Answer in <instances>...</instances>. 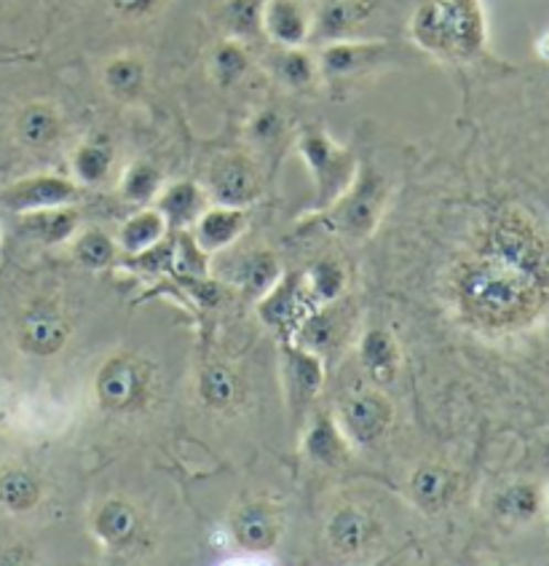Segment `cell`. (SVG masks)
<instances>
[{"label": "cell", "mask_w": 549, "mask_h": 566, "mask_svg": "<svg viewBox=\"0 0 549 566\" xmlns=\"http://www.w3.org/2000/svg\"><path fill=\"white\" fill-rule=\"evenodd\" d=\"M325 537L336 556L355 558L359 553L370 548L372 539L378 537V526L376 521H372L365 511H359V507H340V511L332 513V518L327 521Z\"/></svg>", "instance_id": "19"}, {"label": "cell", "mask_w": 549, "mask_h": 566, "mask_svg": "<svg viewBox=\"0 0 549 566\" xmlns=\"http://www.w3.org/2000/svg\"><path fill=\"white\" fill-rule=\"evenodd\" d=\"M300 449L308 462L325 470L346 468V462L351 457V443L346 440L344 430H340L338 419H332L330 413H319L308 424V430L303 432Z\"/></svg>", "instance_id": "17"}, {"label": "cell", "mask_w": 549, "mask_h": 566, "mask_svg": "<svg viewBox=\"0 0 549 566\" xmlns=\"http://www.w3.org/2000/svg\"><path fill=\"white\" fill-rule=\"evenodd\" d=\"M163 0H110L113 11L124 19H145L154 17L161 9Z\"/></svg>", "instance_id": "38"}, {"label": "cell", "mask_w": 549, "mask_h": 566, "mask_svg": "<svg viewBox=\"0 0 549 566\" xmlns=\"http://www.w3.org/2000/svg\"><path fill=\"white\" fill-rule=\"evenodd\" d=\"M118 253H122L118 242L110 234H105L103 229H86L73 242L75 263H81L86 272H105L116 263Z\"/></svg>", "instance_id": "31"}, {"label": "cell", "mask_w": 549, "mask_h": 566, "mask_svg": "<svg viewBox=\"0 0 549 566\" xmlns=\"http://www.w3.org/2000/svg\"><path fill=\"white\" fill-rule=\"evenodd\" d=\"M14 135L19 146L28 150H49L65 135V118L56 105L46 103V99H35L17 113Z\"/></svg>", "instance_id": "18"}, {"label": "cell", "mask_w": 549, "mask_h": 566, "mask_svg": "<svg viewBox=\"0 0 549 566\" xmlns=\"http://www.w3.org/2000/svg\"><path fill=\"white\" fill-rule=\"evenodd\" d=\"M306 287L319 306L332 304L346 287V269L340 266L336 258H321L308 272Z\"/></svg>", "instance_id": "34"}, {"label": "cell", "mask_w": 549, "mask_h": 566, "mask_svg": "<svg viewBox=\"0 0 549 566\" xmlns=\"http://www.w3.org/2000/svg\"><path fill=\"white\" fill-rule=\"evenodd\" d=\"M314 310H319V304L312 298L306 282L293 280V276H284V280L276 282V285L257 301V314H261V319L282 338L284 344L295 342L300 325L306 323L308 314Z\"/></svg>", "instance_id": "7"}, {"label": "cell", "mask_w": 549, "mask_h": 566, "mask_svg": "<svg viewBox=\"0 0 549 566\" xmlns=\"http://www.w3.org/2000/svg\"><path fill=\"white\" fill-rule=\"evenodd\" d=\"M207 193L218 205L247 210L263 193V180L257 165L247 154H223L210 167V188Z\"/></svg>", "instance_id": "10"}, {"label": "cell", "mask_w": 549, "mask_h": 566, "mask_svg": "<svg viewBox=\"0 0 549 566\" xmlns=\"http://www.w3.org/2000/svg\"><path fill=\"white\" fill-rule=\"evenodd\" d=\"M24 229L33 234L38 242L43 244H62L67 239L75 237L78 231L81 216L71 207H54V210H41V212H28L22 216Z\"/></svg>", "instance_id": "29"}, {"label": "cell", "mask_w": 549, "mask_h": 566, "mask_svg": "<svg viewBox=\"0 0 549 566\" xmlns=\"http://www.w3.org/2000/svg\"><path fill=\"white\" fill-rule=\"evenodd\" d=\"M410 35L440 60H469L485 49V14L479 0H424L410 19Z\"/></svg>", "instance_id": "2"}, {"label": "cell", "mask_w": 549, "mask_h": 566, "mask_svg": "<svg viewBox=\"0 0 549 566\" xmlns=\"http://www.w3.org/2000/svg\"><path fill=\"white\" fill-rule=\"evenodd\" d=\"M210 193L193 180H178V184L161 188L156 197V210L167 218V226L175 231L188 229L196 223V218L207 210Z\"/></svg>", "instance_id": "21"}, {"label": "cell", "mask_w": 549, "mask_h": 566, "mask_svg": "<svg viewBox=\"0 0 549 566\" xmlns=\"http://www.w3.org/2000/svg\"><path fill=\"white\" fill-rule=\"evenodd\" d=\"M274 73L287 90L308 92L321 78L317 56H312L303 46H279L274 56Z\"/></svg>", "instance_id": "28"}, {"label": "cell", "mask_w": 549, "mask_h": 566, "mask_svg": "<svg viewBox=\"0 0 549 566\" xmlns=\"http://www.w3.org/2000/svg\"><path fill=\"white\" fill-rule=\"evenodd\" d=\"M279 280V261L271 253H257L247 261V269H244V287H247V293L255 295V298H263Z\"/></svg>", "instance_id": "35"}, {"label": "cell", "mask_w": 549, "mask_h": 566, "mask_svg": "<svg viewBox=\"0 0 549 566\" xmlns=\"http://www.w3.org/2000/svg\"><path fill=\"white\" fill-rule=\"evenodd\" d=\"M394 60L389 43L381 41H330L319 54V73L327 81H355L362 78L381 65H389Z\"/></svg>", "instance_id": "9"}, {"label": "cell", "mask_w": 549, "mask_h": 566, "mask_svg": "<svg viewBox=\"0 0 549 566\" xmlns=\"http://www.w3.org/2000/svg\"><path fill=\"white\" fill-rule=\"evenodd\" d=\"M142 532V518L137 513V507L131 502L118 500H105L92 515V534L99 543V548L110 553H124L140 539Z\"/></svg>", "instance_id": "13"}, {"label": "cell", "mask_w": 549, "mask_h": 566, "mask_svg": "<svg viewBox=\"0 0 549 566\" xmlns=\"http://www.w3.org/2000/svg\"><path fill=\"white\" fill-rule=\"evenodd\" d=\"M391 421H394V408L381 392L351 395L338 411V424L346 440L359 449H378L389 436Z\"/></svg>", "instance_id": "6"}, {"label": "cell", "mask_w": 549, "mask_h": 566, "mask_svg": "<svg viewBox=\"0 0 549 566\" xmlns=\"http://www.w3.org/2000/svg\"><path fill=\"white\" fill-rule=\"evenodd\" d=\"M156 376L150 363L142 357L129 355H113L99 366L97 376H94V398L97 406L107 413L116 417H129V413L142 411L154 398Z\"/></svg>", "instance_id": "3"}, {"label": "cell", "mask_w": 549, "mask_h": 566, "mask_svg": "<svg viewBox=\"0 0 549 566\" xmlns=\"http://www.w3.org/2000/svg\"><path fill=\"white\" fill-rule=\"evenodd\" d=\"M167 231H169L167 218H163L156 207H142V210H137L135 216L126 218L122 231H118V239H116L118 250L135 258L145 253V250L156 248V244L163 242Z\"/></svg>", "instance_id": "24"}, {"label": "cell", "mask_w": 549, "mask_h": 566, "mask_svg": "<svg viewBox=\"0 0 549 566\" xmlns=\"http://www.w3.org/2000/svg\"><path fill=\"white\" fill-rule=\"evenodd\" d=\"M287 124L276 111H261L255 113V118L250 122V137L257 146H276L282 140Z\"/></svg>", "instance_id": "37"}, {"label": "cell", "mask_w": 549, "mask_h": 566, "mask_svg": "<svg viewBox=\"0 0 549 566\" xmlns=\"http://www.w3.org/2000/svg\"><path fill=\"white\" fill-rule=\"evenodd\" d=\"M250 216L242 207H229V205H214L207 207L193 223V239L207 255L220 253V250L231 248L239 237L247 231Z\"/></svg>", "instance_id": "16"}, {"label": "cell", "mask_w": 549, "mask_h": 566, "mask_svg": "<svg viewBox=\"0 0 549 566\" xmlns=\"http://www.w3.org/2000/svg\"><path fill=\"white\" fill-rule=\"evenodd\" d=\"M161 188H163V175L154 161L137 159L124 169L122 197L129 201V205H137V207L150 205V201H156V197H159Z\"/></svg>", "instance_id": "30"}, {"label": "cell", "mask_w": 549, "mask_h": 566, "mask_svg": "<svg viewBox=\"0 0 549 566\" xmlns=\"http://www.w3.org/2000/svg\"><path fill=\"white\" fill-rule=\"evenodd\" d=\"M233 543L247 553H268L284 537V513L268 500H252L231 515Z\"/></svg>", "instance_id": "11"}, {"label": "cell", "mask_w": 549, "mask_h": 566, "mask_svg": "<svg viewBox=\"0 0 549 566\" xmlns=\"http://www.w3.org/2000/svg\"><path fill=\"white\" fill-rule=\"evenodd\" d=\"M284 387H287L289 402L303 408L317 400L321 381H325V366L317 352L300 347V344H284Z\"/></svg>", "instance_id": "15"}, {"label": "cell", "mask_w": 549, "mask_h": 566, "mask_svg": "<svg viewBox=\"0 0 549 566\" xmlns=\"http://www.w3.org/2000/svg\"><path fill=\"white\" fill-rule=\"evenodd\" d=\"M461 312L485 331H509L528 323L549 295V250L522 212H504L488 250L461 269L456 282Z\"/></svg>", "instance_id": "1"}, {"label": "cell", "mask_w": 549, "mask_h": 566, "mask_svg": "<svg viewBox=\"0 0 549 566\" xmlns=\"http://www.w3.org/2000/svg\"><path fill=\"white\" fill-rule=\"evenodd\" d=\"M545 507V494L534 483H515L496 496V513L513 524H526Z\"/></svg>", "instance_id": "33"}, {"label": "cell", "mask_w": 549, "mask_h": 566, "mask_svg": "<svg viewBox=\"0 0 549 566\" xmlns=\"http://www.w3.org/2000/svg\"><path fill=\"white\" fill-rule=\"evenodd\" d=\"M71 325L67 317L49 301H38L19 317L17 344L24 355L54 357L67 347Z\"/></svg>", "instance_id": "12"}, {"label": "cell", "mask_w": 549, "mask_h": 566, "mask_svg": "<svg viewBox=\"0 0 549 566\" xmlns=\"http://www.w3.org/2000/svg\"><path fill=\"white\" fill-rule=\"evenodd\" d=\"M103 86L118 103H131L148 86V65L137 54H116L103 65Z\"/></svg>", "instance_id": "23"}, {"label": "cell", "mask_w": 549, "mask_h": 566, "mask_svg": "<svg viewBox=\"0 0 549 566\" xmlns=\"http://www.w3.org/2000/svg\"><path fill=\"white\" fill-rule=\"evenodd\" d=\"M43 502V483L33 470L6 468L0 473V507L9 513H30Z\"/></svg>", "instance_id": "25"}, {"label": "cell", "mask_w": 549, "mask_h": 566, "mask_svg": "<svg viewBox=\"0 0 549 566\" xmlns=\"http://www.w3.org/2000/svg\"><path fill=\"white\" fill-rule=\"evenodd\" d=\"M261 28L276 46H303L314 33V17L303 0H263Z\"/></svg>", "instance_id": "14"}, {"label": "cell", "mask_w": 549, "mask_h": 566, "mask_svg": "<svg viewBox=\"0 0 549 566\" xmlns=\"http://www.w3.org/2000/svg\"><path fill=\"white\" fill-rule=\"evenodd\" d=\"M359 360L376 384H391L402 368V352L389 331L372 328L359 344Z\"/></svg>", "instance_id": "22"}, {"label": "cell", "mask_w": 549, "mask_h": 566, "mask_svg": "<svg viewBox=\"0 0 549 566\" xmlns=\"http://www.w3.org/2000/svg\"><path fill=\"white\" fill-rule=\"evenodd\" d=\"M298 154L306 161L317 188V210H330L357 178V159L349 148L338 146L325 129H306L298 137Z\"/></svg>", "instance_id": "4"}, {"label": "cell", "mask_w": 549, "mask_h": 566, "mask_svg": "<svg viewBox=\"0 0 549 566\" xmlns=\"http://www.w3.org/2000/svg\"><path fill=\"white\" fill-rule=\"evenodd\" d=\"M242 392L244 384L236 376V370H231L229 366L214 363V366H207L201 370L199 398L207 408H212V411H233V408L239 406V400H242Z\"/></svg>", "instance_id": "26"}, {"label": "cell", "mask_w": 549, "mask_h": 566, "mask_svg": "<svg viewBox=\"0 0 549 566\" xmlns=\"http://www.w3.org/2000/svg\"><path fill=\"white\" fill-rule=\"evenodd\" d=\"M250 73V52L244 49L242 41L229 38V41L220 43L210 56V75L218 86L229 90L236 86L244 75Z\"/></svg>", "instance_id": "32"}, {"label": "cell", "mask_w": 549, "mask_h": 566, "mask_svg": "<svg viewBox=\"0 0 549 566\" xmlns=\"http://www.w3.org/2000/svg\"><path fill=\"white\" fill-rule=\"evenodd\" d=\"M261 9L263 0H231V3L225 6V22H229L231 35L236 38V41L252 33H263Z\"/></svg>", "instance_id": "36"}, {"label": "cell", "mask_w": 549, "mask_h": 566, "mask_svg": "<svg viewBox=\"0 0 549 566\" xmlns=\"http://www.w3.org/2000/svg\"><path fill=\"white\" fill-rule=\"evenodd\" d=\"M389 201V184L378 169L359 167L355 184L330 207L336 212L338 229L351 239H365L381 223Z\"/></svg>", "instance_id": "5"}, {"label": "cell", "mask_w": 549, "mask_h": 566, "mask_svg": "<svg viewBox=\"0 0 549 566\" xmlns=\"http://www.w3.org/2000/svg\"><path fill=\"white\" fill-rule=\"evenodd\" d=\"M81 197V186L65 175H30L0 191V207L14 216L71 207Z\"/></svg>", "instance_id": "8"}, {"label": "cell", "mask_w": 549, "mask_h": 566, "mask_svg": "<svg viewBox=\"0 0 549 566\" xmlns=\"http://www.w3.org/2000/svg\"><path fill=\"white\" fill-rule=\"evenodd\" d=\"M408 492L424 513L445 511L458 492V478L445 464H421L408 481Z\"/></svg>", "instance_id": "20"}, {"label": "cell", "mask_w": 549, "mask_h": 566, "mask_svg": "<svg viewBox=\"0 0 549 566\" xmlns=\"http://www.w3.org/2000/svg\"><path fill=\"white\" fill-rule=\"evenodd\" d=\"M113 165H116V148L110 146L107 137H92V140L81 143L73 150V175L78 186H99L105 184L110 175Z\"/></svg>", "instance_id": "27"}, {"label": "cell", "mask_w": 549, "mask_h": 566, "mask_svg": "<svg viewBox=\"0 0 549 566\" xmlns=\"http://www.w3.org/2000/svg\"><path fill=\"white\" fill-rule=\"evenodd\" d=\"M547 513H549V489H547Z\"/></svg>", "instance_id": "39"}]
</instances>
